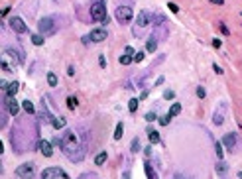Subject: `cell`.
<instances>
[{
    "mask_svg": "<svg viewBox=\"0 0 242 179\" xmlns=\"http://www.w3.org/2000/svg\"><path fill=\"white\" fill-rule=\"evenodd\" d=\"M114 16H116V22L122 24V26H126V24H130V20H132L134 12L130 6H118L116 8V12H114Z\"/></svg>",
    "mask_w": 242,
    "mask_h": 179,
    "instance_id": "obj_3",
    "label": "cell"
},
{
    "mask_svg": "<svg viewBox=\"0 0 242 179\" xmlns=\"http://www.w3.org/2000/svg\"><path fill=\"white\" fill-rule=\"evenodd\" d=\"M148 134H150V142H152V144H160V134H157L155 130L148 128Z\"/></svg>",
    "mask_w": 242,
    "mask_h": 179,
    "instance_id": "obj_19",
    "label": "cell"
},
{
    "mask_svg": "<svg viewBox=\"0 0 242 179\" xmlns=\"http://www.w3.org/2000/svg\"><path fill=\"white\" fill-rule=\"evenodd\" d=\"M4 126H6V116H4V114L0 112V130H2Z\"/></svg>",
    "mask_w": 242,
    "mask_h": 179,
    "instance_id": "obj_41",
    "label": "cell"
},
{
    "mask_svg": "<svg viewBox=\"0 0 242 179\" xmlns=\"http://www.w3.org/2000/svg\"><path fill=\"white\" fill-rule=\"evenodd\" d=\"M146 173H148V177H150V179H157V173L154 171V167H152L150 163H146Z\"/></svg>",
    "mask_w": 242,
    "mask_h": 179,
    "instance_id": "obj_26",
    "label": "cell"
},
{
    "mask_svg": "<svg viewBox=\"0 0 242 179\" xmlns=\"http://www.w3.org/2000/svg\"><path fill=\"white\" fill-rule=\"evenodd\" d=\"M65 126V118H53V128H63Z\"/></svg>",
    "mask_w": 242,
    "mask_h": 179,
    "instance_id": "obj_30",
    "label": "cell"
},
{
    "mask_svg": "<svg viewBox=\"0 0 242 179\" xmlns=\"http://www.w3.org/2000/svg\"><path fill=\"white\" fill-rule=\"evenodd\" d=\"M47 85L49 87H57V75L55 73H47Z\"/></svg>",
    "mask_w": 242,
    "mask_h": 179,
    "instance_id": "obj_23",
    "label": "cell"
},
{
    "mask_svg": "<svg viewBox=\"0 0 242 179\" xmlns=\"http://www.w3.org/2000/svg\"><path fill=\"white\" fill-rule=\"evenodd\" d=\"M37 28H40V34H51L53 32V18H42L40 24H37Z\"/></svg>",
    "mask_w": 242,
    "mask_h": 179,
    "instance_id": "obj_9",
    "label": "cell"
},
{
    "mask_svg": "<svg viewBox=\"0 0 242 179\" xmlns=\"http://www.w3.org/2000/svg\"><path fill=\"white\" fill-rule=\"evenodd\" d=\"M122 134H124V124L118 122L116 124V130H114V140H122Z\"/></svg>",
    "mask_w": 242,
    "mask_h": 179,
    "instance_id": "obj_17",
    "label": "cell"
},
{
    "mask_svg": "<svg viewBox=\"0 0 242 179\" xmlns=\"http://www.w3.org/2000/svg\"><path fill=\"white\" fill-rule=\"evenodd\" d=\"M220 45H222V42L215 37V39H213V47H215V49H220Z\"/></svg>",
    "mask_w": 242,
    "mask_h": 179,
    "instance_id": "obj_40",
    "label": "cell"
},
{
    "mask_svg": "<svg viewBox=\"0 0 242 179\" xmlns=\"http://www.w3.org/2000/svg\"><path fill=\"white\" fill-rule=\"evenodd\" d=\"M222 120H224V116H222V110H220V112H215V114H213V122L217 124V126H220V124H222Z\"/></svg>",
    "mask_w": 242,
    "mask_h": 179,
    "instance_id": "obj_24",
    "label": "cell"
},
{
    "mask_svg": "<svg viewBox=\"0 0 242 179\" xmlns=\"http://www.w3.org/2000/svg\"><path fill=\"white\" fill-rule=\"evenodd\" d=\"M91 18H93L95 22L108 20V16H106V2H104V0H95V2L91 4Z\"/></svg>",
    "mask_w": 242,
    "mask_h": 179,
    "instance_id": "obj_2",
    "label": "cell"
},
{
    "mask_svg": "<svg viewBox=\"0 0 242 179\" xmlns=\"http://www.w3.org/2000/svg\"><path fill=\"white\" fill-rule=\"evenodd\" d=\"M8 85H10L8 81H4V79H0V89H8Z\"/></svg>",
    "mask_w": 242,
    "mask_h": 179,
    "instance_id": "obj_44",
    "label": "cell"
},
{
    "mask_svg": "<svg viewBox=\"0 0 242 179\" xmlns=\"http://www.w3.org/2000/svg\"><path fill=\"white\" fill-rule=\"evenodd\" d=\"M32 44L33 45H44V35L42 34H32Z\"/></svg>",
    "mask_w": 242,
    "mask_h": 179,
    "instance_id": "obj_22",
    "label": "cell"
},
{
    "mask_svg": "<svg viewBox=\"0 0 242 179\" xmlns=\"http://www.w3.org/2000/svg\"><path fill=\"white\" fill-rule=\"evenodd\" d=\"M173 97H175V93H173V91H169V89L164 93V99H167V101H169V99H173Z\"/></svg>",
    "mask_w": 242,
    "mask_h": 179,
    "instance_id": "obj_38",
    "label": "cell"
},
{
    "mask_svg": "<svg viewBox=\"0 0 242 179\" xmlns=\"http://www.w3.org/2000/svg\"><path fill=\"white\" fill-rule=\"evenodd\" d=\"M77 104H79V101L75 99V97H67V108L75 110V108H77Z\"/></svg>",
    "mask_w": 242,
    "mask_h": 179,
    "instance_id": "obj_21",
    "label": "cell"
},
{
    "mask_svg": "<svg viewBox=\"0 0 242 179\" xmlns=\"http://www.w3.org/2000/svg\"><path fill=\"white\" fill-rule=\"evenodd\" d=\"M42 179H69L61 167H45L42 171Z\"/></svg>",
    "mask_w": 242,
    "mask_h": 179,
    "instance_id": "obj_4",
    "label": "cell"
},
{
    "mask_svg": "<svg viewBox=\"0 0 242 179\" xmlns=\"http://www.w3.org/2000/svg\"><path fill=\"white\" fill-rule=\"evenodd\" d=\"M51 146H61V138H55L53 142H51Z\"/></svg>",
    "mask_w": 242,
    "mask_h": 179,
    "instance_id": "obj_46",
    "label": "cell"
},
{
    "mask_svg": "<svg viewBox=\"0 0 242 179\" xmlns=\"http://www.w3.org/2000/svg\"><path fill=\"white\" fill-rule=\"evenodd\" d=\"M150 24V12H146V10H142V12H138V18H136V28H134V35H138L140 32H142L144 28Z\"/></svg>",
    "mask_w": 242,
    "mask_h": 179,
    "instance_id": "obj_5",
    "label": "cell"
},
{
    "mask_svg": "<svg viewBox=\"0 0 242 179\" xmlns=\"http://www.w3.org/2000/svg\"><path fill=\"white\" fill-rule=\"evenodd\" d=\"M37 150H40L45 157L53 156V146L49 144V142H45V140H40V142H37Z\"/></svg>",
    "mask_w": 242,
    "mask_h": 179,
    "instance_id": "obj_10",
    "label": "cell"
},
{
    "mask_svg": "<svg viewBox=\"0 0 242 179\" xmlns=\"http://www.w3.org/2000/svg\"><path fill=\"white\" fill-rule=\"evenodd\" d=\"M16 175L22 179H32L35 175V171H33V163H22L20 167L16 169Z\"/></svg>",
    "mask_w": 242,
    "mask_h": 179,
    "instance_id": "obj_7",
    "label": "cell"
},
{
    "mask_svg": "<svg viewBox=\"0 0 242 179\" xmlns=\"http://www.w3.org/2000/svg\"><path fill=\"white\" fill-rule=\"evenodd\" d=\"M22 108H24L26 112H28V114H33V112H35V106H33V104H32L30 101H28V99H26V101L22 102Z\"/></svg>",
    "mask_w": 242,
    "mask_h": 179,
    "instance_id": "obj_18",
    "label": "cell"
},
{
    "mask_svg": "<svg viewBox=\"0 0 242 179\" xmlns=\"http://www.w3.org/2000/svg\"><path fill=\"white\" fill-rule=\"evenodd\" d=\"M10 28L16 34H26V32H28V26H26V22H24L20 16H12L10 18Z\"/></svg>",
    "mask_w": 242,
    "mask_h": 179,
    "instance_id": "obj_6",
    "label": "cell"
},
{
    "mask_svg": "<svg viewBox=\"0 0 242 179\" xmlns=\"http://www.w3.org/2000/svg\"><path fill=\"white\" fill-rule=\"evenodd\" d=\"M209 2H213V4H219V6H222V4H224V0H209Z\"/></svg>",
    "mask_w": 242,
    "mask_h": 179,
    "instance_id": "obj_49",
    "label": "cell"
},
{
    "mask_svg": "<svg viewBox=\"0 0 242 179\" xmlns=\"http://www.w3.org/2000/svg\"><path fill=\"white\" fill-rule=\"evenodd\" d=\"M213 69H215V73H217V75H222V69H220L219 65H217V63L213 65Z\"/></svg>",
    "mask_w": 242,
    "mask_h": 179,
    "instance_id": "obj_45",
    "label": "cell"
},
{
    "mask_svg": "<svg viewBox=\"0 0 242 179\" xmlns=\"http://www.w3.org/2000/svg\"><path fill=\"white\" fill-rule=\"evenodd\" d=\"M8 12H10V8H4V10L0 12V18H2V16H6V14H8Z\"/></svg>",
    "mask_w": 242,
    "mask_h": 179,
    "instance_id": "obj_50",
    "label": "cell"
},
{
    "mask_svg": "<svg viewBox=\"0 0 242 179\" xmlns=\"http://www.w3.org/2000/svg\"><path fill=\"white\" fill-rule=\"evenodd\" d=\"M155 118H157L155 112H148V114H146V120H148V122H152V120H155Z\"/></svg>",
    "mask_w": 242,
    "mask_h": 179,
    "instance_id": "obj_39",
    "label": "cell"
},
{
    "mask_svg": "<svg viewBox=\"0 0 242 179\" xmlns=\"http://www.w3.org/2000/svg\"><path fill=\"white\" fill-rule=\"evenodd\" d=\"M238 177H240V179H242V171H240V173H238Z\"/></svg>",
    "mask_w": 242,
    "mask_h": 179,
    "instance_id": "obj_53",
    "label": "cell"
},
{
    "mask_svg": "<svg viewBox=\"0 0 242 179\" xmlns=\"http://www.w3.org/2000/svg\"><path fill=\"white\" fill-rule=\"evenodd\" d=\"M217 171H219V175H222V177H224V175H226V165H224L222 161H220V163H217Z\"/></svg>",
    "mask_w": 242,
    "mask_h": 179,
    "instance_id": "obj_31",
    "label": "cell"
},
{
    "mask_svg": "<svg viewBox=\"0 0 242 179\" xmlns=\"http://www.w3.org/2000/svg\"><path fill=\"white\" fill-rule=\"evenodd\" d=\"M67 75H69V77H73V75H75V67H73V65H69V67H67Z\"/></svg>",
    "mask_w": 242,
    "mask_h": 179,
    "instance_id": "obj_42",
    "label": "cell"
},
{
    "mask_svg": "<svg viewBox=\"0 0 242 179\" xmlns=\"http://www.w3.org/2000/svg\"><path fill=\"white\" fill-rule=\"evenodd\" d=\"M61 150L71 161H81L83 159V146H81V140L79 136L73 132V130H67L63 138H61Z\"/></svg>",
    "mask_w": 242,
    "mask_h": 179,
    "instance_id": "obj_1",
    "label": "cell"
},
{
    "mask_svg": "<svg viewBox=\"0 0 242 179\" xmlns=\"http://www.w3.org/2000/svg\"><path fill=\"white\" fill-rule=\"evenodd\" d=\"M134 61H136V63L144 61V51H138V53H134Z\"/></svg>",
    "mask_w": 242,
    "mask_h": 179,
    "instance_id": "obj_35",
    "label": "cell"
},
{
    "mask_svg": "<svg viewBox=\"0 0 242 179\" xmlns=\"http://www.w3.org/2000/svg\"><path fill=\"white\" fill-rule=\"evenodd\" d=\"M169 120H171V116H169V114H165V116H162V118H160V124H162V126H167V124H169Z\"/></svg>",
    "mask_w": 242,
    "mask_h": 179,
    "instance_id": "obj_33",
    "label": "cell"
},
{
    "mask_svg": "<svg viewBox=\"0 0 242 179\" xmlns=\"http://www.w3.org/2000/svg\"><path fill=\"white\" fill-rule=\"evenodd\" d=\"M222 144L226 146V150L228 152H232L234 148H236V134H224V138H222Z\"/></svg>",
    "mask_w": 242,
    "mask_h": 179,
    "instance_id": "obj_12",
    "label": "cell"
},
{
    "mask_svg": "<svg viewBox=\"0 0 242 179\" xmlns=\"http://www.w3.org/2000/svg\"><path fill=\"white\" fill-rule=\"evenodd\" d=\"M89 39L95 42V44H100L106 39V28H95L91 34H89Z\"/></svg>",
    "mask_w": 242,
    "mask_h": 179,
    "instance_id": "obj_8",
    "label": "cell"
},
{
    "mask_svg": "<svg viewBox=\"0 0 242 179\" xmlns=\"http://www.w3.org/2000/svg\"><path fill=\"white\" fill-rule=\"evenodd\" d=\"M130 150H132V154H138V150H140V140H138V138H134V140H132Z\"/></svg>",
    "mask_w": 242,
    "mask_h": 179,
    "instance_id": "obj_29",
    "label": "cell"
},
{
    "mask_svg": "<svg viewBox=\"0 0 242 179\" xmlns=\"http://www.w3.org/2000/svg\"><path fill=\"white\" fill-rule=\"evenodd\" d=\"M2 152H4V144L0 142V154H2Z\"/></svg>",
    "mask_w": 242,
    "mask_h": 179,
    "instance_id": "obj_51",
    "label": "cell"
},
{
    "mask_svg": "<svg viewBox=\"0 0 242 179\" xmlns=\"http://www.w3.org/2000/svg\"><path fill=\"white\" fill-rule=\"evenodd\" d=\"M146 49H148V51H152V53H154L155 49H157V39H155L154 35L148 39V44H146Z\"/></svg>",
    "mask_w": 242,
    "mask_h": 179,
    "instance_id": "obj_15",
    "label": "cell"
},
{
    "mask_svg": "<svg viewBox=\"0 0 242 179\" xmlns=\"http://www.w3.org/2000/svg\"><path fill=\"white\" fill-rule=\"evenodd\" d=\"M124 53H126V55H132V57H134V49H132V47H130V45H126V49H124Z\"/></svg>",
    "mask_w": 242,
    "mask_h": 179,
    "instance_id": "obj_43",
    "label": "cell"
},
{
    "mask_svg": "<svg viewBox=\"0 0 242 179\" xmlns=\"http://www.w3.org/2000/svg\"><path fill=\"white\" fill-rule=\"evenodd\" d=\"M99 63H100V67H104V65H106V61H104V57H102V55L99 57Z\"/></svg>",
    "mask_w": 242,
    "mask_h": 179,
    "instance_id": "obj_47",
    "label": "cell"
},
{
    "mask_svg": "<svg viewBox=\"0 0 242 179\" xmlns=\"http://www.w3.org/2000/svg\"><path fill=\"white\" fill-rule=\"evenodd\" d=\"M4 104H6V108H8V112H10L12 116H16L18 110H20V104L14 101V97H6V99H4Z\"/></svg>",
    "mask_w": 242,
    "mask_h": 179,
    "instance_id": "obj_11",
    "label": "cell"
},
{
    "mask_svg": "<svg viewBox=\"0 0 242 179\" xmlns=\"http://www.w3.org/2000/svg\"><path fill=\"white\" fill-rule=\"evenodd\" d=\"M167 8L173 12V14H177V12H179V6H177L175 2H169V4H167Z\"/></svg>",
    "mask_w": 242,
    "mask_h": 179,
    "instance_id": "obj_34",
    "label": "cell"
},
{
    "mask_svg": "<svg viewBox=\"0 0 242 179\" xmlns=\"http://www.w3.org/2000/svg\"><path fill=\"white\" fill-rule=\"evenodd\" d=\"M179 112H181V104H179V102H173V104H171V108H169V112H167V114H169V116L173 118V116H177Z\"/></svg>",
    "mask_w": 242,
    "mask_h": 179,
    "instance_id": "obj_16",
    "label": "cell"
},
{
    "mask_svg": "<svg viewBox=\"0 0 242 179\" xmlns=\"http://www.w3.org/2000/svg\"><path fill=\"white\" fill-rule=\"evenodd\" d=\"M106 157H108V154H106V152H100L99 156L95 157V163H97V165H102V163L106 161Z\"/></svg>",
    "mask_w": 242,
    "mask_h": 179,
    "instance_id": "obj_20",
    "label": "cell"
},
{
    "mask_svg": "<svg viewBox=\"0 0 242 179\" xmlns=\"http://www.w3.org/2000/svg\"><path fill=\"white\" fill-rule=\"evenodd\" d=\"M219 28H220V32H222L224 35H228V34H230V30L226 28V24H222V22H220V24H219Z\"/></svg>",
    "mask_w": 242,
    "mask_h": 179,
    "instance_id": "obj_36",
    "label": "cell"
},
{
    "mask_svg": "<svg viewBox=\"0 0 242 179\" xmlns=\"http://www.w3.org/2000/svg\"><path fill=\"white\" fill-rule=\"evenodd\" d=\"M132 61H134L132 55H126V53H124V55H120V63H122V65H130Z\"/></svg>",
    "mask_w": 242,
    "mask_h": 179,
    "instance_id": "obj_27",
    "label": "cell"
},
{
    "mask_svg": "<svg viewBox=\"0 0 242 179\" xmlns=\"http://www.w3.org/2000/svg\"><path fill=\"white\" fill-rule=\"evenodd\" d=\"M2 173H4V169H2V163H0V175H2Z\"/></svg>",
    "mask_w": 242,
    "mask_h": 179,
    "instance_id": "obj_52",
    "label": "cell"
},
{
    "mask_svg": "<svg viewBox=\"0 0 242 179\" xmlns=\"http://www.w3.org/2000/svg\"><path fill=\"white\" fill-rule=\"evenodd\" d=\"M122 179H130V171H128V169H126V171L122 173Z\"/></svg>",
    "mask_w": 242,
    "mask_h": 179,
    "instance_id": "obj_48",
    "label": "cell"
},
{
    "mask_svg": "<svg viewBox=\"0 0 242 179\" xmlns=\"http://www.w3.org/2000/svg\"><path fill=\"white\" fill-rule=\"evenodd\" d=\"M197 97H199V99H205V97H207V91L203 89V87H199V89H197Z\"/></svg>",
    "mask_w": 242,
    "mask_h": 179,
    "instance_id": "obj_37",
    "label": "cell"
},
{
    "mask_svg": "<svg viewBox=\"0 0 242 179\" xmlns=\"http://www.w3.org/2000/svg\"><path fill=\"white\" fill-rule=\"evenodd\" d=\"M215 152H217V157H219V159H222V156H224V154H222V146H220L219 142H215Z\"/></svg>",
    "mask_w": 242,
    "mask_h": 179,
    "instance_id": "obj_32",
    "label": "cell"
},
{
    "mask_svg": "<svg viewBox=\"0 0 242 179\" xmlns=\"http://www.w3.org/2000/svg\"><path fill=\"white\" fill-rule=\"evenodd\" d=\"M18 89H20V83H18V81H12L10 85H8V89H6L8 97H14V95L18 93Z\"/></svg>",
    "mask_w": 242,
    "mask_h": 179,
    "instance_id": "obj_14",
    "label": "cell"
},
{
    "mask_svg": "<svg viewBox=\"0 0 242 179\" xmlns=\"http://www.w3.org/2000/svg\"><path fill=\"white\" fill-rule=\"evenodd\" d=\"M128 110L130 112L138 110V99H130V102H128Z\"/></svg>",
    "mask_w": 242,
    "mask_h": 179,
    "instance_id": "obj_28",
    "label": "cell"
},
{
    "mask_svg": "<svg viewBox=\"0 0 242 179\" xmlns=\"http://www.w3.org/2000/svg\"><path fill=\"white\" fill-rule=\"evenodd\" d=\"M4 55L10 57V61L14 63V65H20V63H22V55H20L16 49H6V51H4Z\"/></svg>",
    "mask_w": 242,
    "mask_h": 179,
    "instance_id": "obj_13",
    "label": "cell"
},
{
    "mask_svg": "<svg viewBox=\"0 0 242 179\" xmlns=\"http://www.w3.org/2000/svg\"><path fill=\"white\" fill-rule=\"evenodd\" d=\"M0 67L4 69V71H12V65L8 63V61H6V55H2V57H0Z\"/></svg>",
    "mask_w": 242,
    "mask_h": 179,
    "instance_id": "obj_25",
    "label": "cell"
}]
</instances>
